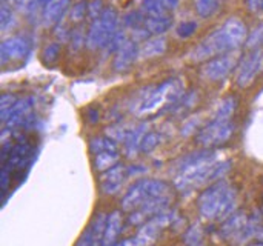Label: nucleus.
<instances>
[{"mask_svg": "<svg viewBox=\"0 0 263 246\" xmlns=\"http://www.w3.org/2000/svg\"><path fill=\"white\" fill-rule=\"evenodd\" d=\"M231 168V162H219L216 153L203 149L188 154L179 162L177 173L174 176V185L179 191H190L208 183L223 180Z\"/></svg>", "mask_w": 263, "mask_h": 246, "instance_id": "1", "label": "nucleus"}, {"mask_svg": "<svg viewBox=\"0 0 263 246\" xmlns=\"http://www.w3.org/2000/svg\"><path fill=\"white\" fill-rule=\"evenodd\" d=\"M236 206L237 193L227 180L210 185L199 197V211L208 220L225 222L236 213Z\"/></svg>", "mask_w": 263, "mask_h": 246, "instance_id": "2", "label": "nucleus"}, {"mask_svg": "<svg viewBox=\"0 0 263 246\" xmlns=\"http://www.w3.org/2000/svg\"><path fill=\"white\" fill-rule=\"evenodd\" d=\"M170 194V188L165 182L162 180H151V179H143L134 183L126 194L122 199V208L123 211L133 213L139 210L143 203L154 197H160Z\"/></svg>", "mask_w": 263, "mask_h": 246, "instance_id": "3", "label": "nucleus"}, {"mask_svg": "<svg viewBox=\"0 0 263 246\" xmlns=\"http://www.w3.org/2000/svg\"><path fill=\"white\" fill-rule=\"evenodd\" d=\"M182 97H183V89H182V85L179 83V80L163 82L162 85L151 89V92L145 96V99L137 106V114L146 116V114L156 112L165 103L177 105Z\"/></svg>", "mask_w": 263, "mask_h": 246, "instance_id": "4", "label": "nucleus"}, {"mask_svg": "<svg viewBox=\"0 0 263 246\" xmlns=\"http://www.w3.org/2000/svg\"><path fill=\"white\" fill-rule=\"evenodd\" d=\"M116 32H117V14L114 9L106 8L97 20H92V25L89 26L86 35V46L92 51L99 48H105Z\"/></svg>", "mask_w": 263, "mask_h": 246, "instance_id": "5", "label": "nucleus"}, {"mask_svg": "<svg viewBox=\"0 0 263 246\" xmlns=\"http://www.w3.org/2000/svg\"><path fill=\"white\" fill-rule=\"evenodd\" d=\"M177 219V213L173 210H166L160 214H157L156 217L149 219L148 222H145L140 230L136 234V242L139 246H151L156 243V240L159 239L160 233L168 228L170 225H173V222Z\"/></svg>", "mask_w": 263, "mask_h": 246, "instance_id": "6", "label": "nucleus"}, {"mask_svg": "<svg viewBox=\"0 0 263 246\" xmlns=\"http://www.w3.org/2000/svg\"><path fill=\"white\" fill-rule=\"evenodd\" d=\"M234 134V125L230 122H211L206 126H203L202 129H199L197 136H196V142L205 148V149H211L220 145H225Z\"/></svg>", "mask_w": 263, "mask_h": 246, "instance_id": "7", "label": "nucleus"}, {"mask_svg": "<svg viewBox=\"0 0 263 246\" xmlns=\"http://www.w3.org/2000/svg\"><path fill=\"white\" fill-rule=\"evenodd\" d=\"M236 63H237L236 52H227L219 57H214L202 68V77L210 82L222 80L234 69Z\"/></svg>", "mask_w": 263, "mask_h": 246, "instance_id": "8", "label": "nucleus"}, {"mask_svg": "<svg viewBox=\"0 0 263 246\" xmlns=\"http://www.w3.org/2000/svg\"><path fill=\"white\" fill-rule=\"evenodd\" d=\"M173 197L171 194H165L160 197H154L151 200H148L146 203H143L139 210L133 211L131 216L128 217L131 225H143L145 222H148L149 219L156 217L157 214L170 210V203H171Z\"/></svg>", "mask_w": 263, "mask_h": 246, "instance_id": "9", "label": "nucleus"}, {"mask_svg": "<svg viewBox=\"0 0 263 246\" xmlns=\"http://www.w3.org/2000/svg\"><path fill=\"white\" fill-rule=\"evenodd\" d=\"M263 65V52L260 49H254L250 55L243 59V62L239 66L236 82L240 88H248L254 79L257 77L260 68Z\"/></svg>", "mask_w": 263, "mask_h": 246, "instance_id": "10", "label": "nucleus"}, {"mask_svg": "<svg viewBox=\"0 0 263 246\" xmlns=\"http://www.w3.org/2000/svg\"><path fill=\"white\" fill-rule=\"evenodd\" d=\"M128 176H129L128 174V168H125L120 163L116 165V166H112L111 169L102 173V176H100L102 191L105 194H109V196L111 194H116L122 188V185H123V182L126 180Z\"/></svg>", "mask_w": 263, "mask_h": 246, "instance_id": "11", "label": "nucleus"}, {"mask_svg": "<svg viewBox=\"0 0 263 246\" xmlns=\"http://www.w3.org/2000/svg\"><path fill=\"white\" fill-rule=\"evenodd\" d=\"M29 45L22 37H11L2 42L0 46V55L2 63H8L9 60H22L28 55Z\"/></svg>", "mask_w": 263, "mask_h": 246, "instance_id": "12", "label": "nucleus"}, {"mask_svg": "<svg viewBox=\"0 0 263 246\" xmlns=\"http://www.w3.org/2000/svg\"><path fill=\"white\" fill-rule=\"evenodd\" d=\"M140 48L137 46V43L134 40H126L116 52L114 57V69L119 72H123L126 69H129L133 66V63L136 62V59L139 57Z\"/></svg>", "mask_w": 263, "mask_h": 246, "instance_id": "13", "label": "nucleus"}, {"mask_svg": "<svg viewBox=\"0 0 263 246\" xmlns=\"http://www.w3.org/2000/svg\"><path fill=\"white\" fill-rule=\"evenodd\" d=\"M29 157H31V148H29V145H26V143H17V145H14L9 149V153L6 154V166H5L3 171H6V173L11 174L14 171L22 169L28 163Z\"/></svg>", "mask_w": 263, "mask_h": 246, "instance_id": "14", "label": "nucleus"}, {"mask_svg": "<svg viewBox=\"0 0 263 246\" xmlns=\"http://www.w3.org/2000/svg\"><path fill=\"white\" fill-rule=\"evenodd\" d=\"M222 28L225 29L230 42H231V46L233 49H237L239 46H242L243 43H247V39H248V31H247V26L245 23L237 18V17H231L228 18Z\"/></svg>", "mask_w": 263, "mask_h": 246, "instance_id": "15", "label": "nucleus"}, {"mask_svg": "<svg viewBox=\"0 0 263 246\" xmlns=\"http://www.w3.org/2000/svg\"><path fill=\"white\" fill-rule=\"evenodd\" d=\"M248 216L243 211H236L233 216H230L220 226V236L223 239H236L239 233L245 228L248 223Z\"/></svg>", "mask_w": 263, "mask_h": 246, "instance_id": "16", "label": "nucleus"}, {"mask_svg": "<svg viewBox=\"0 0 263 246\" xmlns=\"http://www.w3.org/2000/svg\"><path fill=\"white\" fill-rule=\"evenodd\" d=\"M68 5H69V0H51L43 8V25L45 26L55 25L66 12Z\"/></svg>", "mask_w": 263, "mask_h": 246, "instance_id": "17", "label": "nucleus"}, {"mask_svg": "<svg viewBox=\"0 0 263 246\" xmlns=\"http://www.w3.org/2000/svg\"><path fill=\"white\" fill-rule=\"evenodd\" d=\"M122 223H123V219L119 211H114L108 216L102 246H116V239L119 237V234L122 231Z\"/></svg>", "mask_w": 263, "mask_h": 246, "instance_id": "18", "label": "nucleus"}, {"mask_svg": "<svg viewBox=\"0 0 263 246\" xmlns=\"http://www.w3.org/2000/svg\"><path fill=\"white\" fill-rule=\"evenodd\" d=\"M146 131H148V123H140V125H136V126L131 128V131H129V134H128V137H126V140L123 143L128 154L133 156L137 151H140V143H142L143 137L148 134Z\"/></svg>", "mask_w": 263, "mask_h": 246, "instance_id": "19", "label": "nucleus"}, {"mask_svg": "<svg viewBox=\"0 0 263 246\" xmlns=\"http://www.w3.org/2000/svg\"><path fill=\"white\" fill-rule=\"evenodd\" d=\"M165 51H166V40L163 37H153V39H148L140 46L139 57H142V59H153V57L162 55Z\"/></svg>", "mask_w": 263, "mask_h": 246, "instance_id": "20", "label": "nucleus"}, {"mask_svg": "<svg viewBox=\"0 0 263 246\" xmlns=\"http://www.w3.org/2000/svg\"><path fill=\"white\" fill-rule=\"evenodd\" d=\"M262 228V217L259 214H254L251 219H248V223L245 225V228L239 233V236L234 239V242L237 245H243L248 240H251L253 237H257L259 231Z\"/></svg>", "mask_w": 263, "mask_h": 246, "instance_id": "21", "label": "nucleus"}, {"mask_svg": "<svg viewBox=\"0 0 263 246\" xmlns=\"http://www.w3.org/2000/svg\"><path fill=\"white\" fill-rule=\"evenodd\" d=\"M173 25V20L170 15H160V17H148L145 20V28L149 34L160 35L166 32Z\"/></svg>", "mask_w": 263, "mask_h": 246, "instance_id": "22", "label": "nucleus"}, {"mask_svg": "<svg viewBox=\"0 0 263 246\" xmlns=\"http://www.w3.org/2000/svg\"><path fill=\"white\" fill-rule=\"evenodd\" d=\"M237 106V100L234 97H227L220 102V105L216 109L214 114V122H230V119L233 117L234 111Z\"/></svg>", "mask_w": 263, "mask_h": 246, "instance_id": "23", "label": "nucleus"}, {"mask_svg": "<svg viewBox=\"0 0 263 246\" xmlns=\"http://www.w3.org/2000/svg\"><path fill=\"white\" fill-rule=\"evenodd\" d=\"M116 165H119V153L117 151H108V153H100V154L94 156V166L100 173H105Z\"/></svg>", "mask_w": 263, "mask_h": 246, "instance_id": "24", "label": "nucleus"}, {"mask_svg": "<svg viewBox=\"0 0 263 246\" xmlns=\"http://www.w3.org/2000/svg\"><path fill=\"white\" fill-rule=\"evenodd\" d=\"M220 6H222V0H194L196 12H197L202 18L213 17L214 14L219 12Z\"/></svg>", "mask_w": 263, "mask_h": 246, "instance_id": "25", "label": "nucleus"}, {"mask_svg": "<svg viewBox=\"0 0 263 246\" xmlns=\"http://www.w3.org/2000/svg\"><path fill=\"white\" fill-rule=\"evenodd\" d=\"M89 149L91 153L100 154V153H108V151H117V143L114 140H111L106 136H100V137H94L89 142Z\"/></svg>", "mask_w": 263, "mask_h": 246, "instance_id": "26", "label": "nucleus"}, {"mask_svg": "<svg viewBox=\"0 0 263 246\" xmlns=\"http://www.w3.org/2000/svg\"><path fill=\"white\" fill-rule=\"evenodd\" d=\"M133 126H122V125H114V126H109L106 129V137H109L111 140H114L116 143H125L129 131H131Z\"/></svg>", "mask_w": 263, "mask_h": 246, "instance_id": "27", "label": "nucleus"}, {"mask_svg": "<svg viewBox=\"0 0 263 246\" xmlns=\"http://www.w3.org/2000/svg\"><path fill=\"white\" fill-rule=\"evenodd\" d=\"M142 11L148 15V17H160V15H166L165 14V8L162 6V3L159 0H143L142 2Z\"/></svg>", "mask_w": 263, "mask_h": 246, "instance_id": "28", "label": "nucleus"}, {"mask_svg": "<svg viewBox=\"0 0 263 246\" xmlns=\"http://www.w3.org/2000/svg\"><path fill=\"white\" fill-rule=\"evenodd\" d=\"M202 239H203V230L197 223H194L191 228H188V231H186V234L183 237L185 243L188 246H200Z\"/></svg>", "mask_w": 263, "mask_h": 246, "instance_id": "29", "label": "nucleus"}, {"mask_svg": "<svg viewBox=\"0 0 263 246\" xmlns=\"http://www.w3.org/2000/svg\"><path fill=\"white\" fill-rule=\"evenodd\" d=\"M159 143H160V136L157 133L151 131V133H148L143 137V140L140 143V151L142 153H151V151H154L159 146Z\"/></svg>", "mask_w": 263, "mask_h": 246, "instance_id": "30", "label": "nucleus"}, {"mask_svg": "<svg viewBox=\"0 0 263 246\" xmlns=\"http://www.w3.org/2000/svg\"><path fill=\"white\" fill-rule=\"evenodd\" d=\"M196 29H197V23H196V22H193V20H185V22L179 23V26H177V29H176V34H177V37H180V39H188V37H191V35L196 32Z\"/></svg>", "mask_w": 263, "mask_h": 246, "instance_id": "31", "label": "nucleus"}, {"mask_svg": "<svg viewBox=\"0 0 263 246\" xmlns=\"http://www.w3.org/2000/svg\"><path fill=\"white\" fill-rule=\"evenodd\" d=\"M263 42V23H260L257 28H254V31L248 35V39H247V46L250 48V49H256V48H259L260 46V43Z\"/></svg>", "mask_w": 263, "mask_h": 246, "instance_id": "32", "label": "nucleus"}, {"mask_svg": "<svg viewBox=\"0 0 263 246\" xmlns=\"http://www.w3.org/2000/svg\"><path fill=\"white\" fill-rule=\"evenodd\" d=\"M0 22H2V31H6L11 28L12 22H14V12L11 11V8L8 5H3L2 6V11H0Z\"/></svg>", "mask_w": 263, "mask_h": 246, "instance_id": "33", "label": "nucleus"}, {"mask_svg": "<svg viewBox=\"0 0 263 246\" xmlns=\"http://www.w3.org/2000/svg\"><path fill=\"white\" fill-rule=\"evenodd\" d=\"M199 123H200V117H199V116H193V117H190V119L182 125L180 134H182L183 137H188L190 134H193L194 131H197Z\"/></svg>", "mask_w": 263, "mask_h": 246, "instance_id": "34", "label": "nucleus"}, {"mask_svg": "<svg viewBox=\"0 0 263 246\" xmlns=\"http://www.w3.org/2000/svg\"><path fill=\"white\" fill-rule=\"evenodd\" d=\"M71 20L72 22H80L86 14H88V5L85 2H79L71 8Z\"/></svg>", "mask_w": 263, "mask_h": 246, "instance_id": "35", "label": "nucleus"}, {"mask_svg": "<svg viewBox=\"0 0 263 246\" xmlns=\"http://www.w3.org/2000/svg\"><path fill=\"white\" fill-rule=\"evenodd\" d=\"M103 5L100 0H92L89 5H88V15L92 18V20H97L102 14H103Z\"/></svg>", "mask_w": 263, "mask_h": 246, "instance_id": "36", "label": "nucleus"}, {"mask_svg": "<svg viewBox=\"0 0 263 246\" xmlns=\"http://www.w3.org/2000/svg\"><path fill=\"white\" fill-rule=\"evenodd\" d=\"M59 55V45L57 43H49L45 49H43V60L46 63H52Z\"/></svg>", "mask_w": 263, "mask_h": 246, "instance_id": "37", "label": "nucleus"}, {"mask_svg": "<svg viewBox=\"0 0 263 246\" xmlns=\"http://www.w3.org/2000/svg\"><path fill=\"white\" fill-rule=\"evenodd\" d=\"M14 3L22 12H31L39 8V0H14Z\"/></svg>", "mask_w": 263, "mask_h": 246, "instance_id": "38", "label": "nucleus"}, {"mask_svg": "<svg viewBox=\"0 0 263 246\" xmlns=\"http://www.w3.org/2000/svg\"><path fill=\"white\" fill-rule=\"evenodd\" d=\"M18 100L12 96V94H3L2 99H0V108H2V112H6L9 111Z\"/></svg>", "mask_w": 263, "mask_h": 246, "instance_id": "39", "label": "nucleus"}, {"mask_svg": "<svg viewBox=\"0 0 263 246\" xmlns=\"http://www.w3.org/2000/svg\"><path fill=\"white\" fill-rule=\"evenodd\" d=\"M140 22H142V14L140 12H129L125 17V25L131 26V28H139Z\"/></svg>", "mask_w": 263, "mask_h": 246, "instance_id": "40", "label": "nucleus"}, {"mask_svg": "<svg viewBox=\"0 0 263 246\" xmlns=\"http://www.w3.org/2000/svg\"><path fill=\"white\" fill-rule=\"evenodd\" d=\"M82 45H83V34H82V31H74L72 35H71V49L77 51V49L82 48Z\"/></svg>", "mask_w": 263, "mask_h": 246, "instance_id": "41", "label": "nucleus"}, {"mask_svg": "<svg viewBox=\"0 0 263 246\" xmlns=\"http://www.w3.org/2000/svg\"><path fill=\"white\" fill-rule=\"evenodd\" d=\"M247 6L251 12H257L263 8V0H247Z\"/></svg>", "mask_w": 263, "mask_h": 246, "instance_id": "42", "label": "nucleus"}, {"mask_svg": "<svg viewBox=\"0 0 263 246\" xmlns=\"http://www.w3.org/2000/svg\"><path fill=\"white\" fill-rule=\"evenodd\" d=\"M159 2L162 3V6L165 9H176L179 6V2L180 0H159Z\"/></svg>", "mask_w": 263, "mask_h": 246, "instance_id": "43", "label": "nucleus"}, {"mask_svg": "<svg viewBox=\"0 0 263 246\" xmlns=\"http://www.w3.org/2000/svg\"><path fill=\"white\" fill-rule=\"evenodd\" d=\"M116 246H139L137 245V242H136V239L133 237V239H126V240H122V242H119Z\"/></svg>", "mask_w": 263, "mask_h": 246, "instance_id": "44", "label": "nucleus"}, {"mask_svg": "<svg viewBox=\"0 0 263 246\" xmlns=\"http://www.w3.org/2000/svg\"><path fill=\"white\" fill-rule=\"evenodd\" d=\"M259 242H263V226L260 228V231H259V234H257V237H256Z\"/></svg>", "mask_w": 263, "mask_h": 246, "instance_id": "45", "label": "nucleus"}, {"mask_svg": "<svg viewBox=\"0 0 263 246\" xmlns=\"http://www.w3.org/2000/svg\"><path fill=\"white\" fill-rule=\"evenodd\" d=\"M49 2H51V0H39V6H43V8H45Z\"/></svg>", "mask_w": 263, "mask_h": 246, "instance_id": "46", "label": "nucleus"}, {"mask_svg": "<svg viewBox=\"0 0 263 246\" xmlns=\"http://www.w3.org/2000/svg\"><path fill=\"white\" fill-rule=\"evenodd\" d=\"M248 246H263V242H257V243H253V245H248Z\"/></svg>", "mask_w": 263, "mask_h": 246, "instance_id": "47", "label": "nucleus"}]
</instances>
